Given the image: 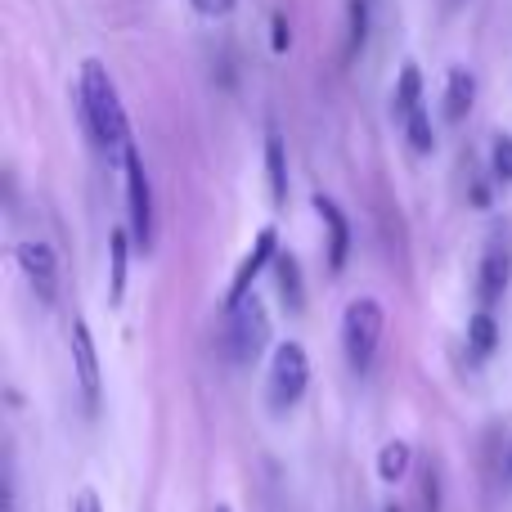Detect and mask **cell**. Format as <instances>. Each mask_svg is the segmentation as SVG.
Instances as JSON below:
<instances>
[{
	"mask_svg": "<svg viewBox=\"0 0 512 512\" xmlns=\"http://www.w3.org/2000/svg\"><path fill=\"white\" fill-rule=\"evenodd\" d=\"M131 230H113L108 234V301L122 306L126 297V270H131Z\"/></svg>",
	"mask_w": 512,
	"mask_h": 512,
	"instance_id": "obj_12",
	"label": "cell"
},
{
	"mask_svg": "<svg viewBox=\"0 0 512 512\" xmlns=\"http://www.w3.org/2000/svg\"><path fill=\"white\" fill-rule=\"evenodd\" d=\"M315 212L328 234V274H342L346 261H351V221H346V212L328 194H315Z\"/></svg>",
	"mask_w": 512,
	"mask_h": 512,
	"instance_id": "obj_10",
	"label": "cell"
},
{
	"mask_svg": "<svg viewBox=\"0 0 512 512\" xmlns=\"http://www.w3.org/2000/svg\"><path fill=\"white\" fill-rule=\"evenodd\" d=\"M490 171H495L499 185H512V135H499L495 149H490Z\"/></svg>",
	"mask_w": 512,
	"mask_h": 512,
	"instance_id": "obj_19",
	"label": "cell"
},
{
	"mask_svg": "<svg viewBox=\"0 0 512 512\" xmlns=\"http://www.w3.org/2000/svg\"><path fill=\"white\" fill-rule=\"evenodd\" d=\"M122 171H126V216H131V239L140 252L153 248V185H149V171H144L140 149H126L122 153Z\"/></svg>",
	"mask_w": 512,
	"mask_h": 512,
	"instance_id": "obj_5",
	"label": "cell"
},
{
	"mask_svg": "<svg viewBox=\"0 0 512 512\" xmlns=\"http://www.w3.org/2000/svg\"><path fill=\"white\" fill-rule=\"evenodd\" d=\"M405 135H409V149L414 153H432L436 149V131H432V113L423 104L405 117Z\"/></svg>",
	"mask_w": 512,
	"mask_h": 512,
	"instance_id": "obj_18",
	"label": "cell"
},
{
	"mask_svg": "<svg viewBox=\"0 0 512 512\" xmlns=\"http://www.w3.org/2000/svg\"><path fill=\"white\" fill-rule=\"evenodd\" d=\"M270 45H274V54H283V50H288V45H292V32H288V18H283V14H274V23H270Z\"/></svg>",
	"mask_w": 512,
	"mask_h": 512,
	"instance_id": "obj_23",
	"label": "cell"
},
{
	"mask_svg": "<svg viewBox=\"0 0 512 512\" xmlns=\"http://www.w3.org/2000/svg\"><path fill=\"white\" fill-rule=\"evenodd\" d=\"M216 512H230V508H225V504H221V508H216Z\"/></svg>",
	"mask_w": 512,
	"mask_h": 512,
	"instance_id": "obj_26",
	"label": "cell"
},
{
	"mask_svg": "<svg viewBox=\"0 0 512 512\" xmlns=\"http://www.w3.org/2000/svg\"><path fill=\"white\" fill-rule=\"evenodd\" d=\"M310 387V355L301 342H279L270 355V387H265V400H270L274 414L292 409Z\"/></svg>",
	"mask_w": 512,
	"mask_h": 512,
	"instance_id": "obj_4",
	"label": "cell"
},
{
	"mask_svg": "<svg viewBox=\"0 0 512 512\" xmlns=\"http://www.w3.org/2000/svg\"><path fill=\"white\" fill-rule=\"evenodd\" d=\"M274 256H279V234H274V225H265V230L252 239L248 256L239 261V270H234L230 288H225V310H234L239 301H248V297H252V283L261 279V270H270Z\"/></svg>",
	"mask_w": 512,
	"mask_h": 512,
	"instance_id": "obj_7",
	"label": "cell"
},
{
	"mask_svg": "<svg viewBox=\"0 0 512 512\" xmlns=\"http://www.w3.org/2000/svg\"><path fill=\"white\" fill-rule=\"evenodd\" d=\"M382 328H387V315H382L378 297H355L342 310V355L355 378H369L373 360H378V346H382Z\"/></svg>",
	"mask_w": 512,
	"mask_h": 512,
	"instance_id": "obj_2",
	"label": "cell"
},
{
	"mask_svg": "<svg viewBox=\"0 0 512 512\" xmlns=\"http://www.w3.org/2000/svg\"><path fill=\"white\" fill-rule=\"evenodd\" d=\"M409 468H414V445H409V441H387V445H382V454H378V477L387 481V486L405 481Z\"/></svg>",
	"mask_w": 512,
	"mask_h": 512,
	"instance_id": "obj_17",
	"label": "cell"
},
{
	"mask_svg": "<svg viewBox=\"0 0 512 512\" xmlns=\"http://www.w3.org/2000/svg\"><path fill=\"white\" fill-rule=\"evenodd\" d=\"M189 5H194L203 18H225V14H234L239 0H189Z\"/></svg>",
	"mask_w": 512,
	"mask_h": 512,
	"instance_id": "obj_22",
	"label": "cell"
},
{
	"mask_svg": "<svg viewBox=\"0 0 512 512\" xmlns=\"http://www.w3.org/2000/svg\"><path fill=\"white\" fill-rule=\"evenodd\" d=\"M14 256H18V270H23L32 297L41 301V306H54V301H59V256H54L50 243L23 239L14 248Z\"/></svg>",
	"mask_w": 512,
	"mask_h": 512,
	"instance_id": "obj_6",
	"label": "cell"
},
{
	"mask_svg": "<svg viewBox=\"0 0 512 512\" xmlns=\"http://www.w3.org/2000/svg\"><path fill=\"white\" fill-rule=\"evenodd\" d=\"M72 373H77V387L86 396L90 409H99L104 400V373H99V346L90 337V324L86 319H72Z\"/></svg>",
	"mask_w": 512,
	"mask_h": 512,
	"instance_id": "obj_8",
	"label": "cell"
},
{
	"mask_svg": "<svg viewBox=\"0 0 512 512\" xmlns=\"http://www.w3.org/2000/svg\"><path fill=\"white\" fill-rule=\"evenodd\" d=\"M72 512H104V504H99L95 490H77L72 495Z\"/></svg>",
	"mask_w": 512,
	"mask_h": 512,
	"instance_id": "obj_24",
	"label": "cell"
},
{
	"mask_svg": "<svg viewBox=\"0 0 512 512\" xmlns=\"http://www.w3.org/2000/svg\"><path fill=\"white\" fill-rule=\"evenodd\" d=\"M495 346H499V324H495V315L481 306L477 315L468 319V360L472 364L490 360V355H495Z\"/></svg>",
	"mask_w": 512,
	"mask_h": 512,
	"instance_id": "obj_16",
	"label": "cell"
},
{
	"mask_svg": "<svg viewBox=\"0 0 512 512\" xmlns=\"http://www.w3.org/2000/svg\"><path fill=\"white\" fill-rule=\"evenodd\" d=\"M423 512H441V472L432 463L423 468Z\"/></svg>",
	"mask_w": 512,
	"mask_h": 512,
	"instance_id": "obj_21",
	"label": "cell"
},
{
	"mask_svg": "<svg viewBox=\"0 0 512 512\" xmlns=\"http://www.w3.org/2000/svg\"><path fill=\"white\" fill-rule=\"evenodd\" d=\"M265 180H270V203H288V153H283V140L274 131L265 135Z\"/></svg>",
	"mask_w": 512,
	"mask_h": 512,
	"instance_id": "obj_14",
	"label": "cell"
},
{
	"mask_svg": "<svg viewBox=\"0 0 512 512\" xmlns=\"http://www.w3.org/2000/svg\"><path fill=\"white\" fill-rule=\"evenodd\" d=\"M364 36H369V0H351V54H360Z\"/></svg>",
	"mask_w": 512,
	"mask_h": 512,
	"instance_id": "obj_20",
	"label": "cell"
},
{
	"mask_svg": "<svg viewBox=\"0 0 512 512\" xmlns=\"http://www.w3.org/2000/svg\"><path fill=\"white\" fill-rule=\"evenodd\" d=\"M418 104H423V72H418V63H405L396 77V95H391V117L405 126V117L414 113Z\"/></svg>",
	"mask_w": 512,
	"mask_h": 512,
	"instance_id": "obj_15",
	"label": "cell"
},
{
	"mask_svg": "<svg viewBox=\"0 0 512 512\" xmlns=\"http://www.w3.org/2000/svg\"><path fill=\"white\" fill-rule=\"evenodd\" d=\"M265 346H270V310H265V301L252 292L248 301H239V306L230 310V324H225V360H230L234 369H252L265 355Z\"/></svg>",
	"mask_w": 512,
	"mask_h": 512,
	"instance_id": "obj_3",
	"label": "cell"
},
{
	"mask_svg": "<svg viewBox=\"0 0 512 512\" xmlns=\"http://www.w3.org/2000/svg\"><path fill=\"white\" fill-rule=\"evenodd\" d=\"M512 283V248L504 239H490V248L481 252V265H477V301L481 306H499Z\"/></svg>",
	"mask_w": 512,
	"mask_h": 512,
	"instance_id": "obj_9",
	"label": "cell"
},
{
	"mask_svg": "<svg viewBox=\"0 0 512 512\" xmlns=\"http://www.w3.org/2000/svg\"><path fill=\"white\" fill-rule=\"evenodd\" d=\"M77 113L86 126L90 144L104 153H126L131 149V122H126V108L117 99V86L108 77V68L99 59L81 63V86H77Z\"/></svg>",
	"mask_w": 512,
	"mask_h": 512,
	"instance_id": "obj_1",
	"label": "cell"
},
{
	"mask_svg": "<svg viewBox=\"0 0 512 512\" xmlns=\"http://www.w3.org/2000/svg\"><path fill=\"white\" fill-rule=\"evenodd\" d=\"M477 104V77L468 68H450V81H445V117L450 122H463Z\"/></svg>",
	"mask_w": 512,
	"mask_h": 512,
	"instance_id": "obj_13",
	"label": "cell"
},
{
	"mask_svg": "<svg viewBox=\"0 0 512 512\" xmlns=\"http://www.w3.org/2000/svg\"><path fill=\"white\" fill-rule=\"evenodd\" d=\"M504 477L512 481V445H508V459H504Z\"/></svg>",
	"mask_w": 512,
	"mask_h": 512,
	"instance_id": "obj_25",
	"label": "cell"
},
{
	"mask_svg": "<svg viewBox=\"0 0 512 512\" xmlns=\"http://www.w3.org/2000/svg\"><path fill=\"white\" fill-rule=\"evenodd\" d=\"M270 274H274V288H279V297H283V310H288V315H301V310H306V283H301L297 256L279 252L270 265Z\"/></svg>",
	"mask_w": 512,
	"mask_h": 512,
	"instance_id": "obj_11",
	"label": "cell"
}]
</instances>
